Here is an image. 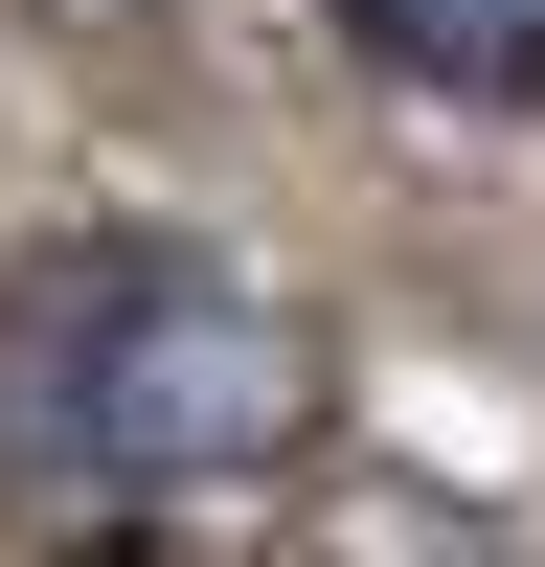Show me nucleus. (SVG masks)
Here are the masks:
<instances>
[{
	"label": "nucleus",
	"mask_w": 545,
	"mask_h": 567,
	"mask_svg": "<svg viewBox=\"0 0 545 567\" xmlns=\"http://www.w3.org/2000/svg\"><path fill=\"white\" fill-rule=\"evenodd\" d=\"M318 432V318L205 227H69L0 296V477L45 499H250Z\"/></svg>",
	"instance_id": "nucleus-1"
},
{
	"label": "nucleus",
	"mask_w": 545,
	"mask_h": 567,
	"mask_svg": "<svg viewBox=\"0 0 545 567\" xmlns=\"http://www.w3.org/2000/svg\"><path fill=\"white\" fill-rule=\"evenodd\" d=\"M341 23L409 91H545V0H341Z\"/></svg>",
	"instance_id": "nucleus-2"
}]
</instances>
